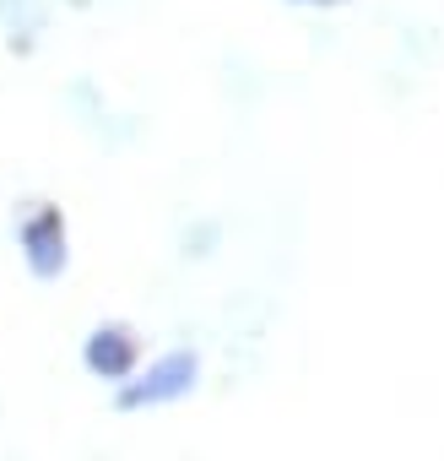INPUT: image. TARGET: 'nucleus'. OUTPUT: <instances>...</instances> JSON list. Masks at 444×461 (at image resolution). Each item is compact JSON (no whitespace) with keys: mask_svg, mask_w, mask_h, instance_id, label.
<instances>
[{"mask_svg":"<svg viewBox=\"0 0 444 461\" xmlns=\"http://www.w3.org/2000/svg\"><path fill=\"white\" fill-rule=\"evenodd\" d=\"M12 245H17L22 272H28L39 288L66 283V272H71V261H76L71 217H66V206L49 201V195H28V201H17V212H12Z\"/></svg>","mask_w":444,"mask_h":461,"instance_id":"f257e3e1","label":"nucleus"},{"mask_svg":"<svg viewBox=\"0 0 444 461\" xmlns=\"http://www.w3.org/2000/svg\"><path fill=\"white\" fill-rule=\"evenodd\" d=\"M200 380H206L200 348H195V342H173V348H163V353H147V364H141L125 385H114L109 396H114V412L141 418V412H163V407L190 402V396L200 391Z\"/></svg>","mask_w":444,"mask_h":461,"instance_id":"f03ea898","label":"nucleus"},{"mask_svg":"<svg viewBox=\"0 0 444 461\" xmlns=\"http://www.w3.org/2000/svg\"><path fill=\"white\" fill-rule=\"evenodd\" d=\"M76 364H82L87 380H98V385L114 391V385H125L147 364V337H141L136 321H120V315L93 321L82 331V342H76Z\"/></svg>","mask_w":444,"mask_h":461,"instance_id":"7ed1b4c3","label":"nucleus"},{"mask_svg":"<svg viewBox=\"0 0 444 461\" xmlns=\"http://www.w3.org/2000/svg\"><path fill=\"white\" fill-rule=\"evenodd\" d=\"M55 33V0H0V50L28 60Z\"/></svg>","mask_w":444,"mask_h":461,"instance_id":"20e7f679","label":"nucleus"},{"mask_svg":"<svg viewBox=\"0 0 444 461\" xmlns=\"http://www.w3.org/2000/svg\"><path fill=\"white\" fill-rule=\"evenodd\" d=\"M222 245H228V222L211 217V212L184 217V222H179V234H173V250H179V261H190V267H206Z\"/></svg>","mask_w":444,"mask_h":461,"instance_id":"39448f33","label":"nucleus"},{"mask_svg":"<svg viewBox=\"0 0 444 461\" xmlns=\"http://www.w3.org/2000/svg\"><path fill=\"white\" fill-rule=\"evenodd\" d=\"M60 109H66V114L76 120V131H87V136H93V131L103 125V114H109L114 104H109V93H103V82L82 71V77H71V82L60 87Z\"/></svg>","mask_w":444,"mask_h":461,"instance_id":"423d86ee","label":"nucleus"},{"mask_svg":"<svg viewBox=\"0 0 444 461\" xmlns=\"http://www.w3.org/2000/svg\"><path fill=\"white\" fill-rule=\"evenodd\" d=\"M222 93H228L239 109H255V104L271 93V82H266V71H261L255 55L234 50V55H222Z\"/></svg>","mask_w":444,"mask_h":461,"instance_id":"0eeeda50","label":"nucleus"},{"mask_svg":"<svg viewBox=\"0 0 444 461\" xmlns=\"http://www.w3.org/2000/svg\"><path fill=\"white\" fill-rule=\"evenodd\" d=\"M395 60H401L406 71H433V66L444 60V28H439V23H401Z\"/></svg>","mask_w":444,"mask_h":461,"instance_id":"6e6552de","label":"nucleus"},{"mask_svg":"<svg viewBox=\"0 0 444 461\" xmlns=\"http://www.w3.org/2000/svg\"><path fill=\"white\" fill-rule=\"evenodd\" d=\"M282 6H293V12H315V17H331V12H347L352 0H282Z\"/></svg>","mask_w":444,"mask_h":461,"instance_id":"1a4fd4ad","label":"nucleus"}]
</instances>
